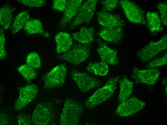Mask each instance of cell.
<instances>
[{"instance_id": "6da1fadb", "label": "cell", "mask_w": 167, "mask_h": 125, "mask_svg": "<svg viewBox=\"0 0 167 125\" xmlns=\"http://www.w3.org/2000/svg\"><path fill=\"white\" fill-rule=\"evenodd\" d=\"M31 117L34 125H55L56 116L54 105L48 101L39 102L34 110Z\"/></svg>"}, {"instance_id": "7a4b0ae2", "label": "cell", "mask_w": 167, "mask_h": 125, "mask_svg": "<svg viewBox=\"0 0 167 125\" xmlns=\"http://www.w3.org/2000/svg\"><path fill=\"white\" fill-rule=\"evenodd\" d=\"M120 77L118 76L109 78L104 86L97 90L85 101L86 107L92 109L109 99L114 94Z\"/></svg>"}, {"instance_id": "3957f363", "label": "cell", "mask_w": 167, "mask_h": 125, "mask_svg": "<svg viewBox=\"0 0 167 125\" xmlns=\"http://www.w3.org/2000/svg\"><path fill=\"white\" fill-rule=\"evenodd\" d=\"M84 110L83 106L72 99L65 101L61 114L59 124L61 125H77Z\"/></svg>"}, {"instance_id": "277c9868", "label": "cell", "mask_w": 167, "mask_h": 125, "mask_svg": "<svg viewBox=\"0 0 167 125\" xmlns=\"http://www.w3.org/2000/svg\"><path fill=\"white\" fill-rule=\"evenodd\" d=\"M167 49V36L166 34L159 40L151 41L138 51L136 55L141 61L146 62Z\"/></svg>"}, {"instance_id": "5b68a950", "label": "cell", "mask_w": 167, "mask_h": 125, "mask_svg": "<svg viewBox=\"0 0 167 125\" xmlns=\"http://www.w3.org/2000/svg\"><path fill=\"white\" fill-rule=\"evenodd\" d=\"M67 71L65 63L55 67L43 77L44 88L49 89L62 87L65 82Z\"/></svg>"}, {"instance_id": "8992f818", "label": "cell", "mask_w": 167, "mask_h": 125, "mask_svg": "<svg viewBox=\"0 0 167 125\" xmlns=\"http://www.w3.org/2000/svg\"><path fill=\"white\" fill-rule=\"evenodd\" d=\"M91 45H85L80 43L75 44L73 48L64 54L58 56L60 59L66 60L76 65L85 61L89 56L91 52Z\"/></svg>"}, {"instance_id": "52a82bcc", "label": "cell", "mask_w": 167, "mask_h": 125, "mask_svg": "<svg viewBox=\"0 0 167 125\" xmlns=\"http://www.w3.org/2000/svg\"><path fill=\"white\" fill-rule=\"evenodd\" d=\"M127 19L133 23L145 25L146 20L142 10L136 3L127 0L119 1Z\"/></svg>"}, {"instance_id": "ba28073f", "label": "cell", "mask_w": 167, "mask_h": 125, "mask_svg": "<svg viewBox=\"0 0 167 125\" xmlns=\"http://www.w3.org/2000/svg\"><path fill=\"white\" fill-rule=\"evenodd\" d=\"M97 1V0H86L80 6L76 19L70 25L69 29H73L82 23H89L95 13Z\"/></svg>"}, {"instance_id": "9c48e42d", "label": "cell", "mask_w": 167, "mask_h": 125, "mask_svg": "<svg viewBox=\"0 0 167 125\" xmlns=\"http://www.w3.org/2000/svg\"><path fill=\"white\" fill-rule=\"evenodd\" d=\"M70 74L72 79L83 93L99 87L101 84L98 79L91 77L86 73L78 71L74 68L72 69Z\"/></svg>"}, {"instance_id": "30bf717a", "label": "cell", "mask_w": 167, "mask_h": 125, "mask_svg": "<svg viewBox=\"0 0 167 125\" xmlns=\"http://www.w3.org/2000/svg\"><path fill=\"white\" fill-rule=\"evenodd\" d=\"M160 74V71L158 69L148 68L140 69L134 66L133 69L131 76L137 83L153 85L158 81Z\"/></svg>"}, {"instance_id": "8fae6325", "label": "cell", "mask_w": 167, "mask_h": 125, "mask_svg": "<svg viewBox=\"0 0 167 125\" xmlns=\"http://www.w3.org/2000/svg\"><path fill=\"white\" fill-rule=\"evenodd\" d=\"M145 105V102L133 96L120 103L115 112L120 117L128 116L141 110Z\"/></svg>"}, {"instance_id": "7c38bea8", "label": "cell", "mask_w": 167, "mask_h": 125, "mask_svg": "<svg viewBox=\"0 0 167 125\" xmlns=\"http://www.w3.org/2000/svg\"><path fill=\"white\" fill-rule=\"evenodd\" d=\"M38 92V87L34 84H31L21 87L19 95L14 104V109L21 111L36 97Z\"/></svg>"}, {"instance_id": "4fadbf2b", "label": "cell", "mask_w": 167, "mask_h": 125, "mask_svg": "<svg viewBox=\"0 0 167 125\" xmlns=\"http://www.w3.org/2000/svg\"><path fill=\"white\" fill-rule=\"evenodd\" d=\"M98 45L97 51L102 60L107 64L113 65L119 64L117 51L109 47L99 39L96 40Z\"/></svg>"}, {"instance_id": "5bb4252c", "label": "cell", "mask_w": 167, "mask_h": 125, "mask_svg": "<svg viewBox=\"0 0 167 125\" xmlns=\"http://www.w3.org/2000/svg\"><path fill=\"white\" fill-rule=\"evenodd\" d=\"M97 34L106 41L117 44L122 42L124 36L122 27L120 26L103 28Z\"/></svg>"}, {"instance_id": "9a60e30c", "label": "cell", "mask_w": 167, "mask_h": 125, "mask_svg": "<svg viewBox=\"0 0 167 125\" xmlns=\"http://www.w3.org/2000/svg\"><path fill=\"white\" fill-rule=\"evenodd\" d=\"M96 14L99 23L104 27H122L125 25L124 21L119 14L102 11L97 12Z\"/></svg>"}, {"instance_id": "2e32d148", "label": "cell", "mask_w": 167, "mask_h": 125, "mask_svg": "<svg viewBox=\"0 0 167 125\" xmlns=\"http://www.w3.org/2000/svg\"><path fill=\"white\" fill-rule=\"evenodd\" d=\"M82 0H67V5L60 23L61 29H63L68 25L77 13L82 4Z\"/></svg>"}, {"instance_id": "e0dca14e", "label": "cell", "mask_w": 167, "mask_h": 125, "mask_svg": "<svg viewBox=\"0 0 167 125\" xmlns=\"http://www.w3.org/2000/svg\"><path fill=\"white\" fill-rule=\"evenodd\" d=\"M94 28L92 26L89 28L82 26L79 31L71 34L73 38L80 43L85 45H91L94 41Z\"/></svg>"}, {"instance_id": "ac0fdd59", "label": "cell", "mask_w": 167, "mask_h": 125, "mask_svg": "<svg viewBox=\"0 0 167 125\" xmlns=\"http://www.w3.org/2000/svg\"><path fill=\"white\" fill-rule=\"evenodd\" d=\"M55 41L56 44V51L58 54L67 51L72 44L70 35L65 32H61L57 33L55 37Z\"/></svg>"}, {"instance_id": "d6986e66", "label": "cell", "mask_w": 167, "mask_h": 125, "mask_svg": "<svg viewBox=\"0 0 167 125\" xmlns=\"http://www.w3.org/2000/svg\"><path fill=\"white\" fill-rule=\"evenodd\" d=\"M146 19L148 27L152 35L163 30V24L157 12H148Z\"/></svg>"}, {"instance_id": "ffe728a7", "label": "cell", "mask_w": 167, "mask_h": 125, "mask_svg": "<svg viewBox=\"0 0 167 125\" xmlns=\"http://www.w3.org/2000/svg\"><path fill=\"white\" fill-rule=\"evenodd\" d=\"M15 8L10 4L7 3L0 9V23L4 30L7 29L13 20L12 13Z\"/></svg>"}, {"instance_id": "44dd1931", "label": "cell", "mask_w": 167, "mask_h": 125, "mask_svg": "<svg viewBox=\"0 0 167 125\" xmlns=\"http://www.w3.org/2000/svg\"><path fill=\"white\" fill-rule=\"evenodd\" d=\"M120 88L118 101L120 103L127 99L131 94L133 87V82L129 80L126 75L119 80Z\"/></svg>"}, {"instance_id": "7402d4cb", "label": "cell", "mask_w": 167, "mask_h": 125, "mask_svg": "<svg viewBox=\"0 0 167 125\" xmlns=\"http://www.w3.org/2000/svg\"><path fill=\"white\" fill-rule=\"evenodd\" d=\"M24 29L29 34H38L47 38L50 36L49 34L44 30L41 22L37 19H29Z\"/></svg>"}, {"instance_id": "603a6c76", "label": "cell", "mask_w": 167, "mask_h": 125, "mask_svg": "<svg viewBox=\"0 0 167 125\" xmlns=\"http://www.w3.org/2000/svg\"><path fill=\"white\" fill-rule=\"evenodd\" d=\"M29 18V14L27 11H23L18 14L11 26L12 33L15 34L24 28Z\"/></svg>"}, {"instance_id": "cb8c5ba5", "label": "cell", "mask_w": 167, "mask_h": 125, "mask_svg": "<svg viewBox=\"0 0 167 125\" xmlns=\"http://www.w3.org/2000/svg\"><path fill=\"white\" fill-rule=\"evenodd\" d=\"M86 69L89 72L95 75L104 76L108 73L109 68L107 64L103 61L95 63L90 62Z\"/></svg>"}, {"instance_id": "d4e9b609", "label": "cell", "mask_w": 167, "mask_h": 125, "mask_svg": "<svg viewBox=\"0 0 167 125\" xmlns=\"http://www.w3.org/2000/svg\"><path fill=\"white\" fill-rule=\"evenodd\" d=\"M17 69L24 79L28 83L36 78L37 76V72L34 69L27 64L21 65Z\"/></svg>"}, {"instance_id": "484cf974", "label": "cell", "mask_w": 167, "mask_h": 125, "mask_svg": "<svg viewBox=\"0 0 167 125\" xmlns=\"http://www.w3.org/2000/svg\"><path fill=\"white\" fill-rule=\"evenodd\" d=\"M26 64L34 69H40L41 66L40 58L38 54L35 52L29 54L26 59Z\"/></svg>"}, {"instance_id": "4316f807", "label": "cell", "mask_w": 167, "mask_h": 125, "mask_svg": "<svg viewBox=\"0 0 167 125\" xmlns=\"http://www.w3.org/2000/svg\"><path fill=\"white\" fill-rule=\"evenodd\" d=\"M156 8L159 11L162 23L165 26L167 25V5L166 2H160L155 5Z\"/></svg>"}, {"instance_id": "83f0119b", "label": "cell", "mask_w": 167, "mask_h": 125, "mask_svg": "<svg viewBox=\"0 0 167 125\" xmlns=\"http://www.w3.org/2000/svg\"><path fill=\"white\" fill-rule=\"evenodd\" d=\"M167 64V52L162 57L155 59L149 62L146 65L148 68H155L166 65Z\"/></svg>"}, {"instance_id": "f1b7e54d", "label": "cell", "mask_w": 167, "mask_h": 125, "mask_svg": "<svg viewBox=\"0 0 167 125\" xmlns=\"http://www.w3.org/2000/svg\"><path fill=\"white\" fill-rule=\"evenodd\" d=\"M102 6V11L111 12L116 8L119 5L118 0H107L101 1Z\"/></svg>"}, {"instance_id": "f546056e", "label": "cell", "mask_w": 167, "mask_h": 125, "mask_svg": "<svg viewBox=\"0 0 167 125\" xmlns=\"http://www.w3.org/2000/svg\"><path fill=\"white\" fill-rule=\"evenodd\" d=\"M18 2L30 7H43L46 4V1L44 0H17Z\"/></svg>"}, {"instance_id": "4dcf8cb0", "label": "cell", "mask_w": 167, "mask_h": 125, "mask_svg": "<svg viewBox=\"0 0 167 125\" xmlns=\"http://www.w3.org/2000/svg\"><path fill=\"white\" fill-rule=\"evenodd\" d=\"M0 30V58L3 59L5 58L7 54L5 49V39L4 29L1 27Z\"/></svg>"}, {"instance_id": "1f68e13d", "label": "cell", "mask_w": 167, "mask_h": 125, "mask_svg": "<svg viewBox=\"0 0 167 125\" xmlns=\"http://www.w3.org/2000/svg\"><path fill=\"white\" fill-rule=\"evenodd\" d=\"M17 120L19 125H31L33 124L32 117L29 115L21 113L17 116Z\"/></svg>"}, {"instance_id": "d6a6232c", "label": "cell", "mask_w": 167, "mask_h": 125, "mask_svg": "<svg viewBox=\"0 0 167 125\" xmlns=\"http://www.w3.org/2000/svg\"><path fill=\"white\" fill-rule=\"evenodd\" d=\"M67 3V0H54L53 8L54 9L60 11H65Z\"/></svg>"}, {"instance_id": "836d02e7", "label": "cell", "mask_w": 167, "mask_h": 125, "mask_svg": "<svg viewBox=\"0 0 167 125\" xmlns=\"http://www.w3.org/2000/svg\"><path fill=\"white\" fill-rule=\"evenodd\" d=\"M10 114L7 111L1 110L0 113V125H7L11 124Z\"/></svg>"}, {"instance_id": "e575fe53", "label": "cell", "mask_w": 167, "mask_h": 125, "mask_svg": "<svg viewBox=\"0 0 167 125\" xmlns=\"http://www.w3.org/2000/svg\"><path fill=\"white\" fill-rule=\"evenodd\" d=\"M162 83L166 87H167V78H165L162 80Z\"/></svg>"}]
</instances>
